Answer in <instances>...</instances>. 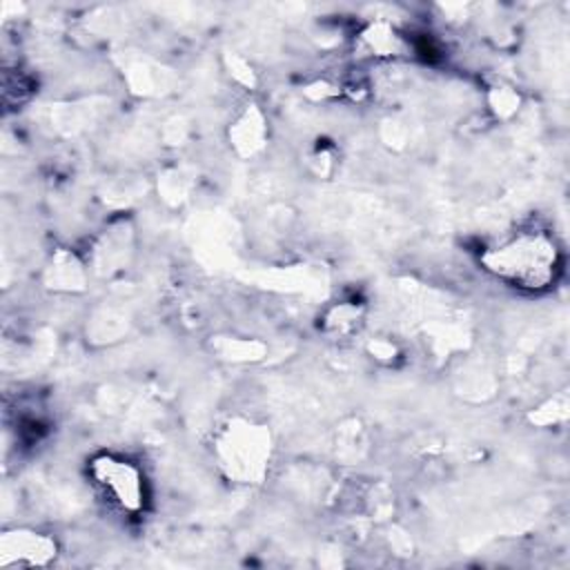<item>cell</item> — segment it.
I'll return each instance as SVG.
<instances>
[{"instance_id": "7a4b0ae2", "label": "cell", "mask_w": 570, "mask_h": 570, "mask_svg": "<svg viewBox=\"0 0 570 570\" xmlns=\"http://www.w3.org/2000/svg\"><path fill=\"white\" fill-rule=\"evenodd\" d=\"M91 474L111 503L122 510H138L142 505V476L129 461L102 454L94 459Z\"/></svg>"}, {"instance_id": "6da1fadb", "label": "cell", "mask_w": 570, "mask_h": 570, "mask_svg": "<svg viewBox=\"0 0 570 570\" xmlns=\"http://www.w3.org/2000/svg\"><path fill=\"white\" fill-rule=\"evenodd\" d=\"M481 263L499 281L528 292L550 287L561 269L559 247L546 232H519L485 249Z\"/></svg>"}]
</instances>
